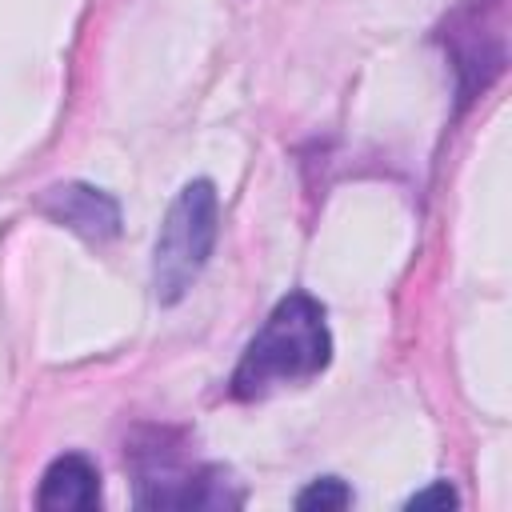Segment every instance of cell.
I'll list each match as a JSON object with an SVG mask.
<instances>
[{"instance_id": "cell-1", "label": "cell", "mask_w": 512, "mask_h": 512, "mask_svg": "<svg viewBox=\"0 0 512 512\" xmlns=\"http://www.w3.org/2000/svg\"><path fill=\"white\" fill-rule=\"evenodd\" d=\"M328 360L332 332L324 320V304L308 292H288L240 352V364L228 384L236 400H264L276 388L316 380Z\"/></svg>"}, {"instance_id": "cell-2", "label": "cell", "mask_w": 512, "mask_h": 512, "mask_svg": "<svg viewBox=\"0 0 512 512\" xmlns=\"http://www.w3.org/2000/svg\"><path fill=\"white\" fill-rule=\"evenodd\" d=\"M140 508H232L240 492H228V476L188 456L176 432L140 428L124 452Z\"/></svg>"}, {"instance_id": "cell-3", "label": "cell", "mask_w": 512, "mask_h": 512, "mask_svg": "<svg viewBox=\"0 0 512 512\" xmlns=\"http://www.w3.org/2000/svg\"><path fill=\"white\" fill-rule=\"evenodd\" d=\"M220 236V196L212 180H188L164 212L152 244V292L160 304H176L200 280Z\"/></svg>"}, {"instance_id": "cell-4", "label": "cell", "mask_w": 512, "mask_h": 512, "mask_svg": "<svg viewBox=\"0 0 512 512\" xmlns=\"http://www.w3.org/2000/svg\"><path fill=\"white\" fill-rule=\"evenodd\" d=\"M504 32H508V20H504V0H464L440 40L448 48V60H452V72H456V92H460V104L476 100L500 72H504Z\"/></svg>"}, {"instance_id": "cell-5", "label": "cell", "mask_w": 512, "mask_h": 512, "mask_svg": "<svg viewBox=\"0 0 512 512\" xmlns=\"http://www.w3.org/2000/svg\"><path fill=\"white\" fill-rule=\"evenodd\" d=\"M36 208H40L52 224L76 232V236L88 240V244H108V240H116V236H120V220H124V216H120V204H116L104 188L84 184V180H64V184L44 188L40 200H36Z\"/></svg>"}, {"instance_id": "cell-6", "label": "cell", "mask_w": 512, "mask_h": 512, "mask_svg": "<svg viewBox=\"0 0 512 512\" xmlns=\"http://www.w3.org/2000/svg\"><path fill=\"white\" fill-rule=\"evenodd\" d=\"M36 504L44 512H92L100 504V472L88 456L64 452L56 456L36 488Z\"/></svg>"}, {"instance_id": "cell-7", "label": "cell", "mask_w": 512, "mask_h": 512, "mask_svg": "<svg viewBox=\"0 0 512 512\" xmlns=\"http://www.w3.org/2000/svg\"><path fill=\"white\" fill-rule=\"evenodd\" d=\"M352 504V488L340 476H320L308 488L296 492V508L300 512H340Z\"/></svg>"}, {"instance_id": "cell-8", "label": "cell", "mask_w": 512, "mask_h": 512, "mask_svg": "<svg viewBox=\"0 0 512 512\" xmlns=\"http://www.w3.org/2000/svg\"><path fill=\"white\" fill-rule=\"evenodd\" d=\"M456 488L448 484V480H436V484H428L424 492H416L412 500H408V508H456Z\"/></svg>"}]
</instances>
